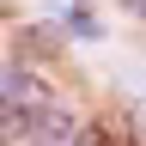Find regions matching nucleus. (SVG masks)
I'll return each instance as SVG.
<instances>
[{
  "label": "nucleus",
  "mask_w": 146,
  "mask_h": 146,
  "mask_svg": "<svg viewBox=\"0 0 146 146\" xmlns=\"http://www.w3.org/2000/svg\"><path fill=\"white\" fill-rule=\"evenodd\" d=\"M73 140H79V122H73L67 116V110H36V116H31V128H25V146H73Z\"/></svg>",
  "instance_id": "f03ea898"
},
{
  "label": "nucleus",
  "mask_w": 146,
  "mask_h": 146,
  "mask_svg": "<svg viewBox=\"0 0 146 146\" xmlns=\"http://www.w3.org/2000/svg\"><path fill=\"white\" fill-rule=\"evenodd\" d=\"M73 146H110V134H104V128H79V140H73Z\"/></svg>",
  "instance_id": "7ed1b4c3"
},
{
  "label": "nucleus",
  "mask_w": 146,
  "mask_h": 146,
  "mask_svg": "<svg viewBox=\"0 0 146 146\" xmlns=\"http://www.w3.org/2000/svg\"><path fill=\"white\" fill-rule=\"evenodd\" d=\"M128 12H146V0H128Z\"/></svg>",
  "instance_id": "20e7f679"
},
{
  "label": "nucleus",
  "mask_w": 146,
  "mask_h": 146,
  "mask_svg": "<svg viewBox=\"0 0 146 146\" xmlns=\"http://www.w3.org/2000/svg\"><path fill=\"white\" fill-rule=\"evenodd\" d=\"M36 110H49V91L31 67H6L0 73V128L6 134H25Z\"/></svg>",
  "instance_id": "f257e3e1"
},
{
  "label": "nucleus",
  "mask_w": 146,
  "mask_h": 146,
  "mask_svg": "<svg viewBox=\"0 0 146 146\" xmlns=\"http://www.w3.org/2000/svg\"><path fill=\"white\" fill-rule=\"evenodd\" d=\"M0 146H6V128H0Z\"/></svg>",
  "instance_id": "39448f33"
}]
</instances>
